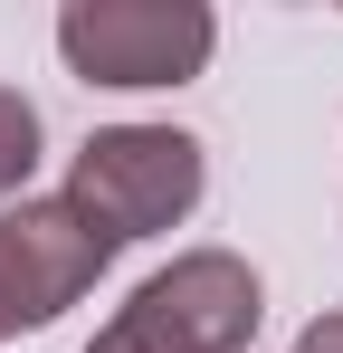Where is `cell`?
<instances>
[{
	"instance_id": "cell-6",
	"label": "cell",
	"mask_w": 343,
	"mask_h": 353,
	"mask_svg": "<svg viewBox=\"0 0 343 353\" xmlns=\"http://www.w3.org/2000/svg\"><path fill=\"white\" fill-rule=\"evenodd\" d=\"M295 353H343V315H315V325L295 334Z\"/></svg>"
},
{
	"instance_id": "cell-2",
	"label": "cell",
	"mask_w": 343,
	"mask_h": 353,
	"mask_svg": "<svg viewBox=\"0 0 343 353\" xmlns=\"http://www.w3.org/2000/svg\"><path fill=\"white\" fill-rule=\"evenodd\" d=\"M57 48L86 86H181L220 48V19L200 0H67Z\"/></svg>"
},
{
	"instance_id": "cell-4",
	"label": "cell",
	"mask_w": 343,
	"mask_h": 353,
	"mask_svg": "<svg viewBox=\"0 0 343 353\" xmlns=\"http://www.w3.org/2000/svg\"><path fill=\"white\" fill-rule=\"evenodd\" d=\"M114 239L57 191V201H19V210H0V344L10 334H39L57 325L76 296L105 277Z\"/></svg>"
},
{
	"instance_id": "cell-3",
	"label": "cell",
	"mask_w": 343,
	"mask_h": 353,
	"mask_svg": "<svg viewBox=\"0 0 343 353\" xmlns=\"http://www.w3.org/2000/svg\"><path fill=\"white\" fill-rule=\"evenodd\" d=\"M258 277H248V258H229V248H191V258H172L163 277H143L134 305L114 315V334L134 353H248L258 334Z\"/></svg>"
},
{
	"instance_id": "cell-1",
	"label": "cell",
	"mask_w": 343,
	"mask_h": 353,
	"mask_svg": "<svg viewBox=\"0 0 343 353\" xmlns=\"http://www.w3.org/2000/svg\"><path fill=\"white\" fill-rule=\"evenodd\" d=\"M200 181H210L200 172V143H191L181 124H105V134L76 143L67 201L124 248V239H163L172 220H191Z\"/></svg>"
},
{
	"instance_id": "cell-5",
	"label": "cell",
	"mask_w": 343,
	"mask_h": 353,
	"mask_svg": "<svg viewBox=\"0 0 343 353\" xmlns=\"http://www.w3.org/2000/svg\"><path fill=\"white\" fill-rule=\"evenodd\" d=\"M29 172H39V105H29L19 86H0V201Z\"/></svg>"
}]
</instances>
